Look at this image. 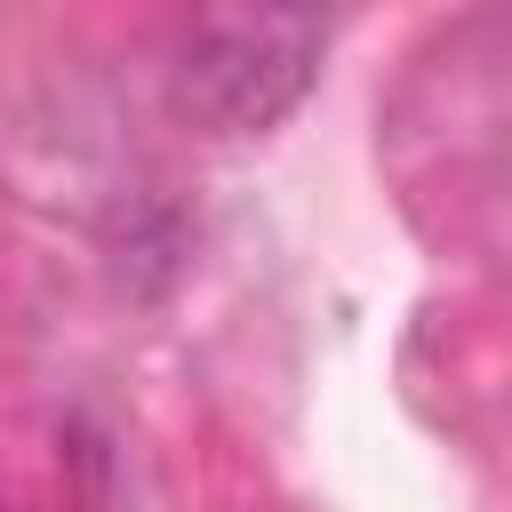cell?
Here are the masks:
<instances>
[{
    "label": "cell",
    "instance_id": "1",
    "mask_svg": "<svg viewBox=\"0 0 512 512\" xmlns=\"http://www.w3.org/2000/svg\"><path fill=\"white\" fill-rule=\"evenodd\" d=\"M320 72L312 0H208L176 56V112L208 136H264L304 104Z\"/></svg>",
    "mask_w": 512,
    "mask_h": 512
}]
</instances>
